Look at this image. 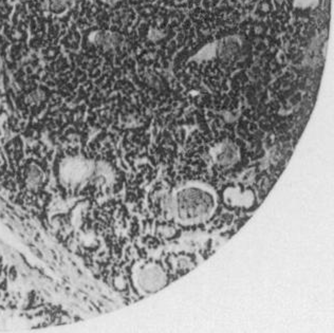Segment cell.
Here are the masks:
<instances>
[{
	"instance_id": "cell-1",
	"label": "cell",
	"mask_w": 334,
	"mask_h": 333,
	"mask_svg": "<svg viewBox=\"0 0 334 333\" xmlns=\"http://www.w3.org/2000/svg\"><path fill=\"white\" fill-rule=\"evenodd\" d=\"M42 179V175L40 171L35 168V166H32L27 172L26 176V181L29 186H36L41 182Z\"/></svg>"
}]
</instances>
